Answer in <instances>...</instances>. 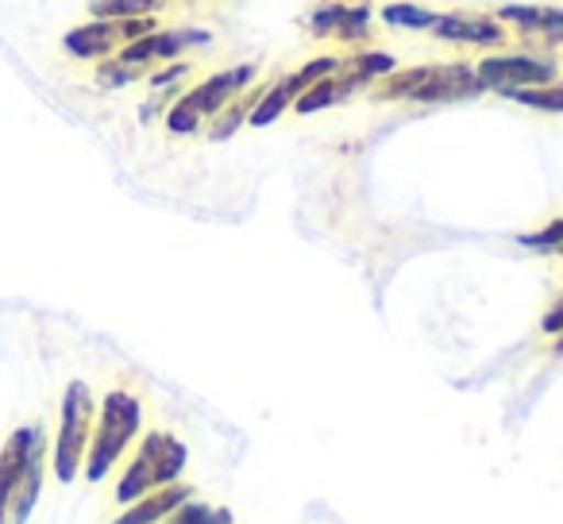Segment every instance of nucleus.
I'll return each instance as SVG.
<instances>
[{
  "label": "nucleus",
  "instance_id": "nucleus-17",
  "mask_svg": "<svg viewBox=\"0 0 563 524\" xmlns=\"http://www.w3.org/2000/svg\"><path fill=\"white\" fill-rule=\"evenodd\" d=\"M383 24L409 27V32H421V27L437 24V12L421 9V4H386V9H383Z\"/></svg>",
  "mask_w": 563,
  "mask_h": 524
},
{
  "label": "nucleus",
  "instance_id": "nucleus-10",
  "mask_svg": "<svg viewBox=\"0 0 563 524\" xmlns=\"http://www.w3.org/2000/svg\"><path fill=\"white\" fill-rule=\"evenodd\" d=\"M194 43H209V35L205 32H151V35H140V40L124 43L120 58L132 66H147V63H158V58L181 55V51L194 47Z\"/></svg>",
  "mask_w": 563,
  "mask_h": 524
},
{
  "label": "nucleus",
  "instance_id": "nucleus-18",
  "mask_svg": "<svg viewBox=\"0 0 563 524\" xmlns=\"http://www.w3.org/2000/svg\"><path fill=\"white\" fill-rule=\"evenodd\" d=\"M514 101L529 104V109H540V112H563V81L560 86L521 89V93H514Z\"/></svg>",
  "mask_w": 563,
  "mask_h": 524
},
{
  "label": "nucleus",
  "instance_id": "nucleus-8",
  "mask_svg": "<svg viewBox=\"0 0 563 524\" xmlns=\"http://www.w3.org/2000/svg\"><path fill=\"white\" fill-rule=\"evenodd\" d=\"M371 27V9L367 4H321L309 12V32L329 35V40H363Z\"/></svg>",
  "mask_w": 563,
  "mask_h": 524
},
{
  "label": "nucleus",
  "instance_id": "nucleus-2",
  "mask_svg": "<svg viewBox=\"0 0 563 524\" xmlns=\"http://www.w3.org/2000/svg\"><path fill=\"white\" fill-rule=\"evenodd\" d=\"M186 467H189V447L181 444L174 432L151 428V432H143V436H140L135 455L128 459V467L120 470L112 498H117V505L124 509V505H132V501H140L143 493L181 482Z\"/></svg>",
  "mask_w": 563,
  "mask_h": 524
},
{
  "label": "nucleus",
  "instance_id": "nucleus-20",
  "mask_svg": "<svg viewBox=\"0 0 563 524\" xmlns=\"http://www.w3.org/2000/svg\"><path fill=\"white\" fill-rule=\"evenodd\" d=\"M521 247H532V250H552V255H563V216L552 220L548 227H540V232L532 235H521Z\"/></svg>",
  "mask_w": 563,
  "mask_h": 524
},
{
  "label": "nucleus",
  "instance_id": "nucleus-21",
  "mask_svg": "<svg viewBox=\"0 0 563 524\" xmlns=\"http://www.w3.org/2000/svg\"><path fill=\"white\" fill-rule=\"evenodd\" d=\"M189 74V66L186 63H178V66H170V70H158V74H151V86L155 89H163V86H174L178 78H186Z\"/></svg>",
  "mask_w": 563,
  "mask_h": 524
},
{
  "label": "nucleus",
  "instance_id": "nucleus-22",
  "mask_svg": "<svg viewBox=\"0 0 563 524\" xmlns=\"http://www.w3.org/2000/svg\"><path fill=\"white\" fill-rule=\"evenodd\" d=\"M544 332H548V336H560V332H563V298L555 301L552 309H548V316H544Z\"/></svg>",
  "mask_w": 563,
  "mask_h": 524
},
{
  "label": "nucleus",
  "instance_id": "nucleus-12",
  "mask_svg": "<svg viewBox=\"0 0 563 524\" xmlns=\"http://www.w3.org/2000/svg\"><path fill=\"white\" fill-rule=\"evenodd\" d=\"M432 32H437L440 40H452V43H483V47H494V43L506 40V35H501V27L494 24V20L460 16V12H452V16H437Z\"/></svg>",
  "mask_w": 563,
  "mask_h": 524
},
{
  "label": "nucleus",
  "instance_id": "nucleus-6",
  "mask_svg": "<svg viewBox=\"0 0 563 524\" xmlns=\"http://www.w3.org/2000/svg\"><path fill=\"white\" fill-rule=\"evenodd\" d=\"M43 447H51L47 428H43V424H20V428L0 444V524H9L12 493H16V486H20V478H24L32 455L43 451Z\"/></svg>",
  "mask_w": 563,
  "mask_h": 524
},
{
  "label": "nucleus",
  "instance_id": "nucleus-3",
  "mask_svg": "<svg viewBox=\"0 0 563 524\" xmlns=\"http://www.w3.org/2000/svg\"><path fill=\"white\" fill-rule=\"evenodd\" d=\"M93 421H97L93 390H89V382L74 378L63 393V405H58V428H55L51 455H47L51 475H55L63 486H70L81 478L86 451H89V436H93Z\"/></svg>",
  "mask_w": 563,
  "mask_h": 524
},
{
  "label": "nucleus",
  "instance_id": "nucleus-14",
  "mask_svg": "<svg viewBox=\"0 0 563 524\" xmlns=\"http://www.w3.org/2000/svg\"><path fill=\"white\" fill-rule=\"evenodd\" d=\"M498 20L517 27H529V32H544V35H560L563 32V12L560 9H525V4H506L498 12Z\"/></svg>",
  "mask_w": 563,
  "mask_h": 524
},
{
  "label": "nucleus",
  "instance_id": "nucleus-15",
  "mask_svg": "<svg viewBox=\"0 0 563 524\" xmlns=\"http://www.w3.org/2000/svg\"><path fill=\"white\" fill-rule=\"evenodd\" d=\"M163 524H232V513H228V509L209 505V501H201L194 493V498L181 501V505L174 509V513L166 516Z\"/></svg>",
  "mask_w": 563,
  "mask_h": 524
},
{
  "label": "nucleus",
  "instance_id": "nucleus-19",
  "mask_svg": "<svg viewBox=\"0 0 563 524\" xmlns=\"http://www.w3.org/2000/svg\"><path fill=\"white\" fill-rule=\"evenodd\" d=\"M140 74H143L140 66L124 63V58H109V63L97 66V86L117 89V86H128V81H135V78H140Z\"/></svg>",
  "mask_w": 563,
  "mask_h": 524
},
{
  "label": "nucleus",
  "instance_id": "nucleus-9",
  "mask_svg": "<svg viewBox=\"0 0 563 524\" xmlns=\"http://www.w3.org/2000/svg\"><path fill=\"white\" fill-rule=\"evenodd\" d=\"M251 78H255V66H235V70L212 74V78L201 81L194 93H186V101L194 104L197 116L209 120V116H217V112L224 109L228 101H235V93H240V89L247 86Z\"/></svg>",
  "mask_w": 563,
  "mask_h": 524
},
{
  "label": "nucleus",
  "instance_id": "nucleus-5",
  "mask_svg": "<svg viewBox=\"0 0 563 524\" xmlns=\"http://www.w3.org/2000/svg\"><path fill=\"white\" fill-rule=\"evenodd\" d=\"M478 81L483 89H494V93H521V89H540L555 81V63L548 58H529V55H509V58H486L478 63Z\"/></svg>",
  "mask_w": 563,
  "mask_h": 524
},
{
  "label": "nucleus",
  "instance_id": "nucleus-16",
  "mask_svg": "<svg viewBox=\"0 0 563 524\" xmlns=\"http://www.w3.org/2000/svg\"><path fill=\"white\" fill-rule=\"evenodd\" d=\"M97 20H135L158 12V0H93L89 4Z\"/></svg>",
  "mask_w": 563,
  "mask_h": 524
},
{
  "label": "nucleus",
  "instance_id": "nucleus-23",
  "mask_svg": "<svg viewBox=\"0 0 563 524\" xmlns=\"http://www.w3.org/2000/svg\"><path fill=\"white\" fill-rule=\"evenodd\" d=\"M555 355H563V332L555 336Z\"/></svg>",
  "mask_w": 563,
  "mask_h": 524
},
{
  "label": "nucleus",
  "instance_id": "nucleus-1",
  "mask_svg": "<svg viewBox=\"0 0 563 524\" xmlns=\"http://www.w3.org/2000/svg\"><path fill=\"white\" fill-rule=\"evenodd\" d=\"M140 436H143L140 398L128 390H109L101 405H97V421H93V436H89L81 478L89 486L104 482L120 467V459H128V451H132V444Z\"/></svg>",
  "mask_w": 563,
  "mask_h": 524
},
{
  "label": "nucleus",
  "instance_id": "nucleus-7",
  "mask_svg": "<svg viewBox=\"0 0 563 524\" xmlns=\"http://www.w3.org/2000/svg\"><path fill=\"white\" fill-rule=\"evenodd\" d=\"M194 493H197L194 486L181 478V482L163 486V490H151V493H143L140 501L124 505V509H120V516H112V524H163L166 516H170L181 501L194 498Z\"/></svg>",
  "mask_w": 563,
  "mask_h": 524
},
{
  "label": "nucleus",
  "instance_id": "nucleus-4",
  "mask_svg": "<svg viewBox=\"0 0 563 524\" xmlns=\"http://www.w3.org/2000/svg\"><path fill=\"white\" fill-rule=\"evenodd\" d=\"M483 93V81L471 66L463 63H448V66H417V70L394 74L378 97L386 101H463V97Z\"/></svg>",
  "mask_w": 563,
  "mask_h": 524
},
{
  "label": "nucleus",
  "instance_id": "nucleus-11",
  "mask_svg": "<svg viewBox=\"0 0 563 524\" xmlns=\"http://www.w3.org/2000/svg\"><path fill=\"white\" fill-rule=\"evenodd\" d=\"M124 47V27L120 20H93L89 27H74L66 35V51L74 58H109L112 51Z\"/></svg>",
  "mask_w": 563,
  "mask_h": 524
},
{
  "label": "nucleus",
  "instance_id": "nucleus-13",
  "mask_svg": "<svg viewBox=\"0 0 563 524\" xmlns=\"http://www.w3.org/2000/svg\"><path fill=\"white\" fill-rule=\"evenodd\" d=\"M47 455H51V447H43V451H35V455H32V462H27L24 478H20L16 493H12L9 524H27V516H32V513H35V505H40L43 475H47Z\"/></svg>",
  "mask_w": 563,
  "mask_h": 524
}]
</instances>
